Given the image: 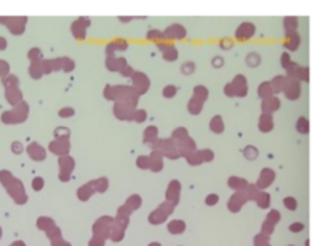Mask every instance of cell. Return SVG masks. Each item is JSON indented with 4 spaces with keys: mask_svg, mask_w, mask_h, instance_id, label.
I'll list each match as a JSON object with an SVG mask.
<instances>
[{
    "mask_svg": "<svg viewBox=\"0 0 325 246\" xmlns=\"http://www.w3.org/2000/svg\"><path fill=\"white\" fill-rule=\"evenodd\" d=\"M138 94L133 91V87L132 86H113V98L111 100H125V102H129L132 107H137V103H138Z\"/></svg>",
    "mask_w": 325,
    "mask_h": 246,
    "instance_id": "1",
    "label": "cell"
},
{
    "mask_svg": "<svg viewBox=\"0 0 325 246\" xmlns=\"http://www.w3.org/2000/svg\"><path fill=\"white\" fill-rule=\"evenodd\" d=\"M130 78H132V87L138 95L147 92V89L151 86V81L143 72H133Z\"/></svg>",
    "mask_w": 325,
    "mask_h": 246,
    "instance_id": "2",
    "label": "cell"
},
{
    "mask_svg": "<svg viewBox=\"0 0 325 246\" xmlns=\"http://www.w3.org/2000/svg\"><path fill=\"white\" fill-rule=\"evenodd\" d=\"M114 114L119 119H133L135 107H132V105L125 100H117L114 105Z\"/></svg>",
    "mask_w": 325,
    "mask_h": 246,
    "instance_id": "3",
    "label": "cell"
},
{
    "mask_svg": "<svg viewBox=\"0 0 325 246\" xmlns=\"http://www.w3.org/2000/svg\"><path fill=\"white\" fill-rule=\"evenodd\" d=\"M89 24H90L89 18H78L72 24V33L75 35V38H78V40L86 38V29L89 27Z\"/></svg>",
    "mask_w": 325,
    "mask_h": 246,
    "instance_id": "4",
    "label": "cell"
},
{
    "mask_svg": "<svg viewBox=\"0 0 325 246\" xmlns=\"http://www.w3.org/2000/svg\"><path fill=\"white\" fill-rule=\"evenodd\" d=\"M254 33H256V26L252 22H241L235 32V38L239 41H244V40L252 38Z\"/></svg>",
    "mask_w": 325,
    "mask_h": 246,
    "instance_id": "5",
    "label": "cell"
},
{
    "mask_svg": "<svg viewBox=\"0 0 325 246\" xmlns=\"http://www.w3.org/2000/svg\"><path fill=\"white\" fill-rule=\"evenodd\" d=\"M308 67H300L292 62V65L287 68V78H292V80H303V81H308L309 75H308Z\"/></svg>",
    "mask_w": 325,
    "mask_h": 246,
    "instance_id": "6",
    "label": "cell"
},
{
    "mask_svg": "<svg viewBox=\"0 0 325 246\" xmlns=\"http://www.w3.org/2000/svg\"><path fill=\"white\" fill-rule=\"evenodd\" d=\"M186 29L182 27L181 24H173L170 27H167L164 30V38H168V40H182L186 37Z\"/></svg>",
    "mask_w": 325,
    "mask_h": 246,
    "instance_id": "7",
    "label": "cell"
},
{
    "mask_svg": "<svg viewBox=\"0 0 325 246\" xmlns=\"http://www.w3.org/2000/svg\"><path fill=\"white\" fill-rule=\"evenodd\" d=\"M282 92L286 94V97L289 98V100H296V98L300 97V94H301L300 81H298V80L289 78V83H287V86H286V89L282 91Z\"/></svg>",
    "mask_w": 325,
    "mask_h": 246,
    "instance_id": "8",
    "label": "cell"
},
{
    "mask_svg": "<svg viewBox=\"0 0 325 246\" xmlns=\"http://www.w3.org/2000/svg\"><path fill=\"white\" fill-rule=\"evenodd\" d=\"M233 89H235V95L236 97H244L246 92H248V81L243 75H236L232 81Z\"/></svg>",
    "mask_w": 325,
    "mask_h": 246,
    "instance_id": "9",
    "label": "cell"
},
{
    "mask_svg": "<svg viewBox=\"0 0 325 246\" xmlns=\"http://www.w3.org/2000/svg\"><path fill=\"white\" fill-rule=\"evenodd\" d=\"M27 114H29V105H27L25 102H21L19 105H18V108L13 111V113H10V114H5L3 116V119H11L13 116H15V119L16 121H22V119H25L27 118Z\"/></svg>",
    "mask_w": 325,
    "mask_h": 246,
    "instance_id": "10",
    "label": "cell"
},
{
    "mask_svg": "<svg viewBox=\"0 0 325 246\" xmlns=\"http://www.w3.org/2000/svg\"><path fill=\"white\" fill-rule=\"evenodd\" d=\"M279 107H281V100H279L278 97H274V95L263 98V102H262V110L265 111V113H268V114L274 113Z\"/></svg>",
    "mask_w": 325,
    "mask_h": 246,
    "instance_id": "11",
    "label": "cell"
},
{
    "mask_svg": "<svg viewBox=\"0 0 325 246\" xmlns=\"http://www.w3.org/2000/svg\"><path fill=\"white\" fill-rule=\"evenodd\" d=\"M157 48L162 51V54H164V59H165V60L171 62V60H176V59H178V49H176L173 45L159 43V46H157Z\"/></svg>",
    "mask_w": 325,
    "mask_h": 246,
    "instance_id": "12",
    "label": "cell"
},
{
    "mask_svg": "<svg viewBox=\"0 0 325 246\" xmlns=\"http://www.w3.org/2000/svg\"><path fill=\"white\" fill-rule=\"evenodd\" d=\"M105 65H107L108 70H111V72H119L122 67L127 65V60L124 57H114V56H108L107 57V62H105Z\"/></svg>",
    "mask_w": 325,
    "mask_h": 246,
    "instance_id": "13",
    "label": "cell"
},
{
    "mask_svg": "<svg viewBox=\"0 0 325 246\" xmlns=\"http://www.w3.org/2000/svg\"><path fill=\"white\" fill-rule=\"evenodd\" d=\"M287 83H289V78H287V76H282V75L274 76V78L270 81L271 89H273V94H276V92H282V91L286 89Z\"/></svg>",
    "mask_w": 325,
    "mask_h": 246,
    "instance_id": "14",
    "label": "cell"
},
{
    "mask_svg": "<svg viewBox=\"0 0 325 246\" xmlns=\"http://www.w3.org/2000/svg\"><path fill=\"white\" fill-rule=\"evenodd\" d=\"M127 46H129V45H127L125 40H114V41H111V43L107 45V54L113 56L116 51H125Z\"/></svg>",
    "mask_w": 325,
    "mask_h": 246,
    "instance_id": "15",
    "label": "cell"
},
{
    "mask_svg": "<svg viewBox=\"0 0 325 246\" xmlns=\"http://www.w3.org/2000/svg\"><path fill=\"white\" fill-rule=\"evenodd\" d=\"M286 37H287V40H289L287 43H286V48L290 49V51H295V49L298 48V45H300V40H301L300 35L296 33V32H292V33H287Z\"/></svg>",
    "mask_w": 325,
    "mask_h": 246,
    "instance_id": "16",
    "label": "cell"
},
{
    "mask_svg": "<svg viewBox=\"0 0 325 246\" xmlns=\"http://www.w3.org/2000/svg\"><path fill=\"white\" fill-rule=\"evenodd\" d=\"M257 92H259L260 98L271 97V95H273V89H271V84H270V81H263V83H260V84H259V89H257Z\"/></svg>",
    "mask_w": 325,
    "mask_h": 246,
    "instance_id": "17",
    "label": "cell"
},
{
    "mask_svg": "<svg viewBox=\"0 0 325 246\" xmlns=\"http://www.w3.org/2000/svg\"><path fill=\"white\" fill-rule=\"evenodd\" d=\"M41 60H33L30 67H29V75L32 76L33 80H40L43 76V72H41V65H40Z\"/></svg>",
    "mask_w": 325,
    "mask_h": 246,
    "instance_id": "18",
    "label": "cell"
},
{
    "mask_svg": "<svg viewBox=\"0 0 325 246\" xmlns=\"http://www.w3.org/2000/svg\"><path fill=\"white\" fill-rule=\"evenodd\" d=\"M187 108H189V111H190L192 114H198L200 111H201V108H203V102L198 100V98H195V97H192V98L189 100Z\"/></svg>",
    "mask_w": 325,
    "mask_h": 246,
    "instance_id": "19",
    "label": "cell"
},
{
    "mask_svg": "<svg viewBox=\"0 0 325 246\" xmlns=\"http://www.w3.org/2000/svg\"><path fill=\"white\" fill-rule=\"evenodd\" d=\"M296 27H298V19H296L295 16H290V18H286L284 19V29H286L287 33L295 32Z\"/></svg>",
    "mask_w": 325,
    "mask_h": 246,
    "instance_id": "20",
    "label": "cell"
},
{
    "mask_svg": "<svg viewBox=\"0 0 325 246\" xmlns=\"http://www.w3.org/2000/svg\"><path fill=\"white\" fill-rule=\"evenodd\" d=\"M6 98L11 102V103H16V102H21V98H22V92L15 87V89H8L6 91Z\"/></svg>",
    "mask_w": 325,
    "mask_h": 246,
    "instance_id": "21",
    "label": "cell"
},
{
    "mask_svg": "<svg viewBox=\"0 0 325 246\" xmlns=\"http://www.w3.org/2000/svg\"><path fill=\"white\" fill-rule=\"evenodd\" d=\"M271 127H273V118H271V114L263 113L262 116H260V129H262V130H270Z\"/></svg>",
    "mask_w": 325,
    "mask_h": 246,
    "instance_id": "22",
    "label": "cell"
},
{
    "mask_svg": "<svg viewBox=\"0 0 325 246\" xmlns=\"http://www.w3.org/2000/svg\"><path fill=\"white\" fill-rule=\"evenodd\" d=\"M194 97L201 100V102H205L208 98V89L205 86H195L194 87Z\"/></svg>",
    "mask_w": 325,
    "mask_h": 246,
    "instance_id": "23",
    "label": "cell"
},
{
    "mask_svg": "<svg viewBox=\"0 0 325 246\" xmlns=\"http://www.w3.org/2000/svg\"><path fill=\"white\" fill-rule=\"evenodd\" d=\"M75 68V62L70 57H60V70L63 72H72Z\"/></svg>",
    "mask_w": 325,
    "mask_h": 246,
    "instance_id": "24",
    "label": "cell"
},
{
    "mask_svg": "<svg viewBox=\"0 0 325 246\" xmlns=\"http://www.w3.org/2000/svg\"><path fill=\"white\" fill-rule=\"evenodd\" d=\"M211 129L214 132H222L224 130V122H222V118L221 116H214L211 119Z\"/></svg>",
    "mask_w": 325,
    "mask_h": 246,
    "instance_id": "25",
    "label": "cell"
},
{
    "mask_svg": "<svg viewBox=\"0 0 325 246\" xmlns=\"http://www.w3.org/2000/svg\"><path fill=\"white\" fill-rule=\"evenodd\" d=\"M176 86H173V84H168V86H165L164 87V91H162V94H164V97H167V98H173L174 95H176Z\"/></svg>",
    "mask_w": 325,
    "mask_h": 246,
    "instance_id": "26",
    "label": "cell"
},
{
    "mask_svg": "<svg viewBox=\"0 0 325 246\" xmlns=\"http://www.w3.org/2000/svg\"><path fill=\"white\" fill-rule=\"evenodd\" d=\"M27 56H29V59L33 62V60H43L41 59V51L40 48H32L29 53H27Z\"/></svg>",
    "mask_w": 325,
    "mask_h": 246,
    "instance_id": "27",
    "label": "cell"
},
{
    "mask_svg": "<svg viewBox=\"0 0 325 246\" xmlns=\"http://www.w3.org/2000/svg\"><path fill=\"white\" fill-rule=\"evenodd\" d=\"M146 38L147 40H157V41H160L162 38H164V32H160V30H149L146 33Z\"/></svg>",
    "mask_w": 325,
    "mask_h": 246,
    "instance_id": "28",
    "label": "cell"
},
{
    "mask_svg": "<svg viewBox=\"0 0 325 246\" xmlns=\"http://www.w3.org/2000/svg\"><path fill=\"white\" fill-rule=\"evenodd\" d=\"M40 65H41V72H43V75L46 73H51L52 72V65H51V59L49 60H41L40 62Z\"/></svg>",
    "mask_w": 325,
    "mask_h": 246,
    "instance_id": "29",
    "label": "cell"
},
{
    "mask_svg": "<svg viewBox=\"0 0 325 246\" xmlns=\"http://www.w3.org/2000/svg\"><path fill=\"white\" fill-rule=\"evenodd\" d=\"M281 65H282V68H286V70H287L289 67H290V65H292V60H290V56H289L287 53H284V54H282V56H281Z\"/></svg>",
    "mask_w": 325,
    "mask_h": 246,
    "instance_id": "30",
    "label": "cell"
},
{
    "mask_svg": "<svg viewBox=\"0 0 325 246\" xmlns=\"http://www.w3.org/2000/svg\"><path fill=\"white\" fill-rule=\"evenodd\" d=\"M5 86H6V89H15L16 86H18V78L16 76H8V80H5Z\"/></svg>",
    "mask_w": 325,
    "mask_h": 246,
    "instance_id": "31",
    "label": "cell"
},
{
    "mask_svg": "<svg viewBox=\"0 0 325 246\" xmlns=\"http://www.w3.org/2000/svg\"><path fill=\"white\" fill-rule=\"evenodd\" d=\"M296 129L306 132V130H308V119H306V118H300L298 122H296Z\"/></svg>",
    "mask_w": 325,
    "mask_h": 246,
    "instance_id": "32",
    "label": "cell"
},
{
    "mask_svg": "<svg viewBox=\"0 0 325 246\" xmlns=\"http://www.w3.org/2000/svg\"><path fill=\"white\" fill-rule=\"evenodd\" d=\"M73 114H75V110L70 108V107H65V108H62L59 111V116L60 118H68V116H73Z\"/></svg>",
    "mask_w": 325,
    "mask_h": 246,
    "instance_id": "33",
    "label": "cell"
},
{
    "mask_svg": "<svg viewBox=\"0 0 325 246\" xmlns=\"http://www.w3.org/2000/svg\"><path fill=\"white\" fill-rule=\"evenodd\" d=\"M119 72H121V75H122V76H132V73L135 72V70H133L129 64H127L125 67H122L121 70H119Z\"/></svg>",
    "mask_w": 325,
    "mask_h": 246,
    "instance_id": "34",
    "label": "cell"
},
{
    "mask_svg": "<svg viewBox=\"0 0 325 246\" xmlns=\"http://www.w3.org/2000/svg\"><path fill=\"white\" fill-rule=\"evenodd\" d=\"M224 92H225V95H229V97H235V89H233V84H232V83L225 84Z\"/></svg>",
    "mask_w": 325,
    "mask_h": 246,
    "instance_id": "35",
    "label": "cell"
},
{
    "mask_svg": "<svg viewBox=\"0 0 325 246\" xmlns=\"http://www.w3.org/2000/svg\"><path fill=\"white\" fill-rule=\"evenodd\" d=\"M103 95H105V98L111 100V98H113V86L107 84V86H105V91H103Z\"/></svg>",
    "mask_w": 325,
    "mask_h": 246,
    "instance_id": "36",
    "label": "cell"
},
{
    "mask_svg": "<svg viewBox=\"0 0 325 246\" xmlns=\"http://www.w3.org/2000/svg\"><path fill=\"white\" fill-rule=\"evenodd\" d=\"M144 118H146V113L143 110H135V114H133V119H135V121H143Z\"/></svg>",
    "mask_w": 325,
    "mask_h": 246,
    "instance_id": "37",
    "label": "cell"
},
{
    "mask_svg": "<svg viewBox=\"0 0 325 246\" xmlns=\"http://www.w3.org/2000/svg\"><path fill=\"white\" fill-rule=\"evenodd\" d=\"M8 70H10L8 64H5V62L0 60V75H6V73H8Z\"/></svg>",
    "mask_w": 325,
    "mask_h": 246,
    "instance_id": "38",
    "label": "cell"
},
{
    "mask_svg": "<svg viewBox=\"0 0 325 246\" xmlns=\"http://www.w3.org/2000/svg\"><path fill=\"white\" fill-rule=\"evenodd\" d=\"M192 70H194V64H184L182 65V72H184L186 75H189Z\"/></svg>",
    "mask_w": 325,
    "mask_h": 246,
    "instance_id": "39",
    "label": "cell"
},
{
    "mask_svg": "<svg viewBox=\"0 0 325 246\" xmlns=\"http://www.w3.org/2000/svg\"><path fill=\"white\" fill-rule=\"evenodd\" d=\"M221 45H222V48H224V49H229V48L232 46V41H229V40H225V41H222V43H221Z\"/></svg>",
    "mask_w": 325,
    "mask_h": 246,
    "instance_id": "40",
    "label": "cell"
},
{
    "mask_svg": "<svg viewBox=\"0 0 325 246\" xmlns=\"http://www.w3.org/2000/svg\"><path fill=\"white\" fill-rule=\"evenodd\" d=\"M133 18L132 16H127V18H122V16H119V21H121V22H129V21H132Z\"/></svg>",
    "mask_w": 325,
    "mask_h": 246,
    "instance_id": "41",
    "label": "cell"
},
{
    "mask_svg": "<svg viewBox=\"0 0 325 246\" xmlns=\"http://www.w3.org/2000/svg\"><path fill=\"white\" fill-rule=\"evenodd\" d=\"M214 65H216V67L222 65V59H221V57H216V59H214Z\"/></svg>",
    "mask_w": 325,
    "mask_h": 246,
    "instance_id": "42",
    "label": "cell"
},
{
    "mask_svg": "<svg viewBox=\"0 0 325 246\" xmlns=\"http://www.w3.org/2000/svg\"><path fill=\"white\" fill-rule=\"evenodd\" d=\"M5 46H6V41H5L3 38H0V49H3Z\"/></svg>",
    "mask_w": 325,
    "mask_h": 246,
    "instance_id": "43",
    "label": "cell"
},
{
    "mask_svg": "<svg viewBox=\"0 0 325 246\" xmlns=\"http://www.w3.org/2000/svg\"><path fill=\"white\" fill-rule=\"evenodd\" d=\"M214 202H216V197H214V195H213V197H209V199H208V203H214Z\"/></svg>",
    "mask_w": 325,
    "mask_h": 246,
    "instance_id": "44",
    "label": "cell"
}]
</instances>
